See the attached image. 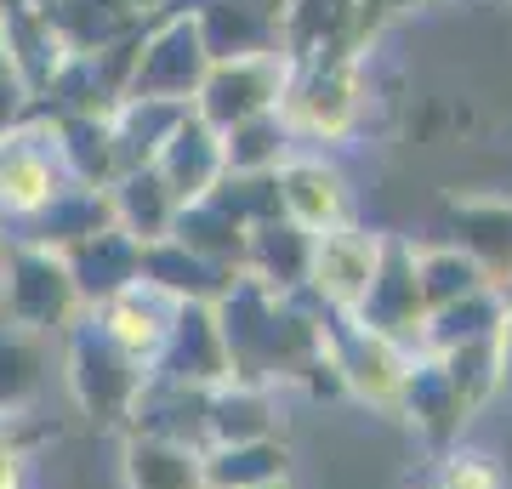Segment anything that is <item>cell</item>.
I'll list each match as a JSON object with an SVG mask.
<instances>
[{"label":"cell","instance_id":"1","mask_svg":"<svg viewBox=\"0 0 512 489\" xmlns=\"http://www.w3.org/2000/svg\"><path fill=\"white\" fill-rule=\"evenodd\" d=\"M63 381H69L74 410L92 421V427L126 433L131 404L143 393V370L92 325V313H80V319L63 330Z\"/></svg>","mask_w":512,"mask_h":489},{"label":"cell","instance_id":"2","mask_svg":"<svg viewBox=\"0 0 512 489\" xmlns=\"http://www.w3.org/2000/svg\"><path fill=\"white\" fill-rule=\"evenodd\" d=\"M291 74H296V57L285 46H274V52H245V57H217L205 69V80H200L188 109L222 137V131L256 120V114H279L285 91H291Z\"/></svg>","mask_w":512,"mask_h":489},{"label":"cell","instance_id":"3","mask_svg":"<svg viewBox=\"0 0 512 489\" xmlns=\"http://www.w3.org/2000/svg\"><path fill=\"white\" fill-rule=\"evenodd\" d=\"M80 296L69 285V268L57 251L12 239L0 251V325L35 330V336H63L80 319Z\"/></svg>","mask_w":512,"mask_h":489},{"label":"cell","instance_id":"4","mask_svg":"<svg viewBox=\"0 0 512 489\" xmlns=\"http://www.w3.org/2000/svg\"><path fill=\"white\" fill-rule=\"evenodd\" d=\"M285 126L302 143H342L359 114H365V74H359V52H336V57H313L296 63L291 91H285Z\"/></svg>","mask_w":512,"mask_h":489},{"label":"cell","instance_id":"5","mask_svg":"<svg viewBox=\"0 0 512 489\" xmlns=\"http://www.w3.org/2000/svg\"><path fill=\"white\" fill-rule=\"evenodd\" d=\"M319 336H325V359H330V370H336V381H342V393L393 416L416 347L387 342V336L359 325L353 313H325V308H319Z\"/></svg>","mask_w":512,"mask_h":489},{"label":"cell","instance_id":"6","mask_svg":"<svg viewBox=\"0 0 512 489\" xmlns=\"http://www.w3.org/2000/svg\"><path fill=\"white\" fill-rule=\"evenodd\" d=\"M205 69H211V52H205L194 12L143 23V46H137V63H131L126 97H160V103H183L188 109Z\"/></svg>","mask_w":512,"mask_h":489},{"label":"cell","instance_id":"7","mask_svg":"<svg viewBox=\"0 0 512 489\" xmlns=\"http://www.w3.org/2000/svg\"><path fill=\"white\" fill-rule=\"evenodd\" d=\"M63 188H74V182L63 177V160L52 148V126L29 114L23 126H12L0 137V222H18V228L35 222Z\"/></svg>","mask_w":512,"mask_h":489},{"label":"cell","instance_id":"8","mask_svg":"<svg viewBox=\"0 0 512 489\" xmlns=\"http://www.w3.org/2000/svg\"><path fill=\"white\" fill-rule=\"evenodd\" d=\"M353 319L376 336L399 347L421 342V325H427V308H421V285H416V239L404 234H382V251H376V273L365 285V302L353 308Z\"/></svg>","mask_w":512,"mask_h":489},{"label":"cell","instance_id":"9","mask_svg":"<svg viewBox=\"0 0 512 489\" xmlns=\"http://www.w3.org/2000/svg\"><path fill=\"white\" fill-rule=\"evenodd\" d=\"M376 251H382V234H370L359 222H342V228L319 234L313 239V256H308L302 296L325 313H353L365 302L370 273H376Z\"/></svg>","mask_w":512,"mask_h":489},{"label":"cell","instance_id":"10","mask_svg":"<svg viewBox=\"0 0 512 489\" xmlns=\"http://www.w3.org/2000/svg\"><path fill=\"white\" fill-rule=\"evenodd\" d=\"M274 188H279V217L296 222L302 234H330L353 222V194H348V177L342 165L325 160V154H302L296 148L291 160L274 171Z\"/></svg>","mask_w":512,"mask_h":489},{"label":"cell","instance_id":"11","mask_svg":"<svg viewBox=\"0 0 512 489\" xmlns=\"http://www.w3.org/2000/svg\"><path fill=\"white\" fill-rule=\"evenodd\" d=\"M148 376L171 381V387H200V393L228 381V353H222L211 302H177L171 330H165V347H160V359L148 364Z\"/></svg>","mask_w":512,"mask_h":489},{"label":"cell","instance_id":"12","mask_svg":"<svg viewBox=\"0 0 512 489\" xmlns=\"http://www.w3.org/2000/svg\"><path fill=\"white\" fill-rule=\"evenodd\" d=\"M393 416H404V421H410V433H416L427 450L444 455V450H456V444H461L473 410L456 399V387L444 381L439 359H433V353H416V359H410V376H404V387H399Z\"/></svg>","mask_w":512,"mask_h":489},{"label":"cell","instance_id":"13","mask_svg":"<svg viewBox=\"0 0 512 489\" xmlns=\"http://www.w3.org/2000/svg\"><path fill=\"white\" fill-rule=\"evenodd\" d=\"M171 313H177V302L137 279V285H126L120 296H109L103 308H92V325L103 330V336H109V342L120 347V353H126V359L148 376V364L160 359V347H165Z\"/></svg>","mask_w":512,"mask_h":489},{"label":"cell","instance_id":"14","mask_svg":"<svg viewBox=\"0 0 512 489\" xmlns=\"http://www.w3.org/2000/svg\"><path fill=\"white\" fill-rule=\"evenodd\" d=\"M148 165H154V177L171 188V200L188 205V200H200V194H211L222 182V137L188 109L183 120H177V131L154 148Z\"/></svg>","mask_w":512,"mask_h":489},{"label":"cell","instance_id":"15","mask_svg":"<svg viewBox=\"0 0 512 489\" xmlns=\"http://www.w3.org/2000/svg\"><path fill=\"white\" fill-rule=\"evenodd\" d=\"M63 268H69V285L80 296V308L92 313L103 308L109 296H120L126 285H137V268H143V245L120 228H103V234L80 239L63 251Z\"/></svg>","mask_w":512,"mask_h":489},{"label":"cell","instance_id":"16","mask_svg":"<svg viewBox=\"0 0 512 489\" xmlns=\"http://www.w3.org/2000/svg\"><path fill=\"white\" fill-rule=\"evenodd\" d=\"M308 256H313V234H302L285 217H268L245 234L239 273L256 279L262 290H274V296H302V285H308Z\"/></svg>","mask_w":512,"mask_h":489},{"label":"cell","instance_id":"17","mask_svg":"<svg viewBox=\"0 0 512 489\" xmlns=\"http://www.w3.org/2000/svg\"><path fill=\"white\" fill-rule=\"evenodd\" d=\"M126 433L183 444V450H205V393L200 387H171V381L143 376V393L131 404Z\"/></svg>","mask_w":512,"mask_h":489},{"label":"cell","instance_id":"18","mask_svg":"<svg viewBox=\"0 0 512 489\" xmlns=\"http://www.w3.org/2000/svg\"><path fill=\"white\" fill-rule=\"evenodd\" d=\"M52 376V336L0 325V427H18L46 393Z\"/></svg>","mask_w":512,"mask_h":489},{"label":"cell","instance_id":"19","mask_svg":"<svg viewBox=\"0 0 512 489\" xmlns=\"http://www.w3.org/2000/svg\"><path fill=\"white\" fill-rule=\"evenodd\" d=\"M279 438V393L251 381H222L205 393V444H251Z\"/></svg>","mask_w":512,"mask_h":489},{"label":"cell","instance_id":"20","mask_svg":"<svg viewBox=\"0 0 512 489\" xmlns=\"http://www.w3.org/2000/svg\"><path fill=\"white\" fill-rule=\"evenodd\" d=\"M137 279L154 285L160 296H171V302H217L222 290H228V279H234V268L205 262L200 251H188L177 239H154V245H143Z\"/></svg>","mask_w":512,"mask_h":489},{"label":"cell","instance_id":"21","mask_svg":"<svg viewBox=\"0 0 512 489\" xmlns=\"http://www.w3.org/2000/svg\"><path fill=\"white\" fill-rule=\"evenodd\" d=\"M103 228H114V205H109V188H63L46 211H40L35 222H23V245H40V251H69V245H80V239L103 234Z\"/></svg>","mask_w":512,"mask_h":489},{"label":"cell","instance_id":"22","mask_svg":"<svg viewBox=\"0 0 512 489\" xmlns=\"http://www.w3.org/2000/svg\"><path fill=\"white\" fill-rule=\"evenodd\" d=\"M205 489H262L291 478V444L285 438H251V444H205L200 450Z\"/></svg>","mask_w":512,"mask_h":489},{"label":"cell","instance_id":"23","mask_svg":"<svg viewBox=\"0 0 512 489\" xmlns=\"http://www.w3.org/2000/svg\"><path fill=\"white\" fill-rule=\"evenodd\" d=\"M109 205H114V228L131 234L137 245H154V239H171V222L183 205L171 200V188L154 177V165H137V171H120L109 182Z\"/></svg>","mask_w":512,"mask_h":489},{"label":"cell","instance_id":"24","mask_svg":"<svg viewBox=\"0 0 512 489\" xmlns=\"http://www.w3.org/2000/svg\"><path fill=\"white\" fill-rule=\"evenodd\" d=\"M501 325H507V302L490 285V290H478V296H461L450 308L427 313L416 353H450V347H467V342H490V336H501Z\"/></svg>","mask_w":512,"mask_h":489},{"label":"cell","instance_id":"25","mask_svg":"<svg viewBox=\"0 0 512 489\" xmlns=\"http://www.w3.org/2000/svg\"><path fill=\"white\" fill-rule=\"evenodd\" d=\"M296 148L302 143L291 137L285 114H256L245 126L222 131V177H274Z\"/></svg>","mask_w":512,"mask_h":489},{"label":"cell","instance_id":"26","mask_svg":"<svg viewBox=\"0 0 512 489\" xmlns=\"http://www.w3.org/2000/svg\"><path fill=\"white\" fill-rule=\"evenodd\" d=\"M120 478H126V489H205L200 450L160 444L143 433H126V444H120Z\"/></svg>","mask_w":512,"mask_h":489},{"label":"cell","instance_id":"27","mask_svg":"<svg viewBox=\"0 0 512 489\" xmlns=\"http://www.w3.org/2000/svg\"><path fill=\"white\" fill-rule=\"evenodd\" d=\"M450 222H456V239H450V245H461V251L501 285V273L512 268V205L461 200L456 211H450Z\"/></svg>","mask_w":512,"mask_h":489},{"label":"cell","instance_id":"28","mask_svg":"<svg viewBox=\"0 0 512 489\" xmlns=\"http://www.w3.org/2000/svg\"><path fill=\"white\" fill-rule=\"evenodd\" d=\"M416 285H421V308L439 313L450 302H461V296L490 290L495 279L461 245H416Z\"/></svg>","mask_w":512,"mask_h":489},{"label":"cell","instance_id":"29","mask_svg":"<svg viewBox=\"0 0 512 489\" xmlns=\"http://www.w3.org/2000/svg\"><path fill=\"white\" fill-rule=\"evenodd\" d=\"M444 370V381L456 387V399L467 404V410H484V404L507 387V364H501V336H490V342H467V347H450V353H433Z\"/></svg>","mask_w":512,"mask_h":489},{"label":"cell","instance_id":"30","mask_svg":"<svg viewBox=\"0 0 512 489\" xmlns=\"http://www.w3.org/2000/svg\"><path fill=\"white\" fill-rule=\"evenodd\" d=\"M427 489H507V472L490 450H473V444H456V450L439 455V467L427 478Z\"/></svg>","mask_w":512,"mask_h":489},{"label":"cell","instance_id":"31","mask_svg":"<svg viewBox=\"0 0 512 489\" xmlns=\"http://www.w3.org/2000/svg\"><path fill=\"white\" fill-rule=\"evenodd\" d=\"M29 461L35 450L18 438V427H0V489H29Z\"/></svg>","mask_w":512,"mask_h":489},{"label":"cell","instance_id":"32","mask_svg":"<svg viewBox=\"0 0 512 489\" xmlns=\"http://www.w3.org/2000/svg\"><path fill=\"white\" fill-rule=\"evenodd\" d=\"M29 120V91H23V80L12 69H6V57H0V137L12 126H23Z\"/></svg>","mask_w":512,"mask_h":489},{"label":"cell","instance_id":"33","mask_svg":"<svg viewBox=\"0 0 512 489\" xmlns=\"http://www.w3.org/2000/svg\"><path fill=\"white\" fill-rule=\"evenodd\" d=\"M501 364H507V387H512V308H507V325H501Z\"/></svg>","mask_w":512,"mask_h":489},{"label":"cell","instance_id":"34","mask_svg":"<svg viewBox=\"0 0 512 489\" xmlns=\"http://www.w3.org/2000/svg\"><path fill=\"white\" fill-rule=\"evenodd\" d=\"M495 290H501V302H507V308H512V268L501 273V285H495Z\"/></svg>","mask_w":512,"mask_h":489},{"label":"cell","instance_id":"35","mask_svg":"<svg viewBox=\"0 0 512 489\" xmlns=\"http://www.w3.org/2000/svg\"><path fill=\"white\" fill-rule=\"evenodd\" d=\"M262 489H296V478H285V484H262Z\"/></svg>","mask_w":512,"mask_h":489},{"label":"cell","instance_id":"36","mask_svg":"<svg viewBox=\"0 0 512 489\" xmlns=\"http://www.w3.org/2000/svg\"><path fill=\"white\" fill-rule=\"evenodd\" d=\"M416 489H427V484H416Z\"/></svg>","mask_w":512,"mask_h":489}]
</instances>
